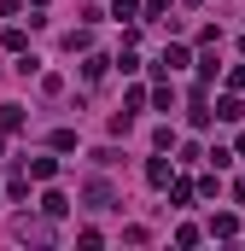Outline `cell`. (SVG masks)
<instances>
[{
  "instance_id": "1",
  "label": "cell",
  "mask_w": 245,
  "mask_h": 251,
  "mask_svg": "<svg viewBox=\"0 0 245 251\" xmlns=\"http://www.w3.org/2000/svg\"><path fill=\"white\" fill-rule=\"evenodd\" d=\"M29 176H35V181H53L59 164H53V158H29Z\"/></svg>"
},
{
  "instance_id": "2",
  "label": "cell",
  "mask_w": 245,
  "mask_h": 251,
  "mask_svg": "<svg viewBox=\"0 0 245 251\" xmlns=\"http://www.w3.org/2000/svg\"><path fill=\"white\" fill-rule=\"evenodd\" d=\"M146 181H152V187H170V164L152 158V164H146Z\"/></svg>"
},
{
  "instance_id": "3",
  "label": "cell",
  "mask_w": 245,
  "mask_h": 251,
  "mask_svg": "<svg viewBox=\"0 0 245 251\" xmlns=\"http://www.w3.org/2000/svg\"><path fill=\"white\" fill-rule=\"evenodd\" d=\"M210 234H216V240H234V234H240V222H234V216H216V222H210Z\"/></svg>"
},
{
  "instance_id": "4",
  "label": "cell",
  "mask_w": 245,
  "mask_h": 251,
  "mask_svg": "<svg viewBox=\"0 0 245 251\" xmlns=\"http://www.w3.org/2000/svg\"><path fill=\"white\" fill-rule=\"evenodd\" d=\"M0 128H24V105H0Z\"/></svg>"
},
{
  "instance_id": "5",
  "label": "cell",
  "mask_w": 245,
  "mask_h": 251,
  "mask_svg": "<svg viewBox=\"0 0 245 251\" xmlns=\"http://www.w3.org/2000/svg\"><path fill=\"white\" fill-rule=\"evenodd\" d=\"M88 204H94V210H105V204H111V187H105V181H94V187H88Z\"/></svg>"
},
{
  "instance_id": "6",
  "label": "cell",
  "mask_w": 245,
  "mask_h": 251,
  "mask_svg": "<svg viewBox=\"0 0 245 251\" xmlns=\"http://www.w3.org/2000/svg\"><path fill=\"white\" fill-rule=\"evenodd\" d=\"M41 210H47V216H64L70 204H64V193H47V199H41Z\"/></svg>"
},
{
  "instance_id": "7",
  "label": "cell",
  "mask_w": 245,
  "mask_h": 251,
  "mask_svg": "<svg viewBox=\"0 0 245 251\" xmlns=\"http://www.w3.org/2000/svg\"><path fill=\"white\" fill-rule=\"evenodd\" d=\"M111 12H117V18H128V24H134V12H140V0H117Z\"/></svg>"
},
{
  "instance_id": "8",
  "label": "cell",
  "mask_w": 245,
  "mask_h": 251,
  "mask_svg": "<svg viewBox=\"0 0 245 251\" xmlns=\"http://www.w3.org/2000/svg\"><path fill=\"white\" fill-rule=\"evenodd\" d=\"M228 82H234V88H240V94H245V64H240V70H234V76H228Z\"/></svg>"
},
{
  "instance_id": "9",
  "label": "cell",
  "mask_w": 245,
  "mask_h": 251,
  "mask_svg": "<svg viewBox=\"0 0 245 251\" xmlns=\"http://www.w3.org/2000/svg\"><path fill=\"white\" fill-rule=\"evenodd\" d=\"M164 6H170V0H146V12H152V18H158V12H164Z\"/></svg>"
}]
</instances>
